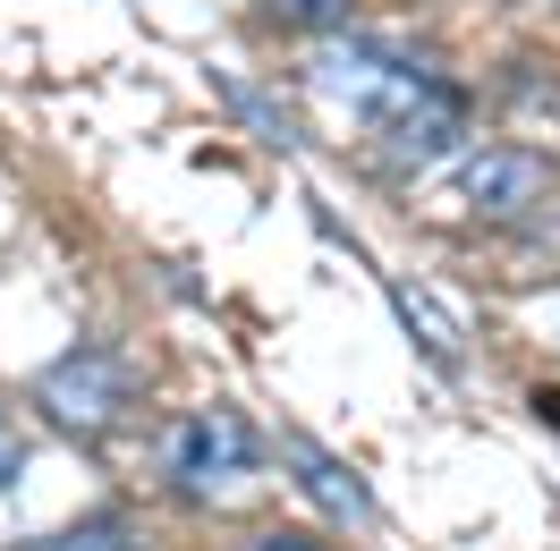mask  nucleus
<instances>
[{"mask_svg": "<svg viewBox=\"0 0 560 551\" xmlns=\"http://www.w3.org/2000/svg\"><path fill=\"white\" fill-rule=\"evenodd\" d=\"M306 85H315L323 103L357 110L365 128H383V119H399V110L433 85V69H417V60H408V51H390V43L349 35V43H323L315 60H306Z\"/></svg>", "mask_w": 560, "mask_h": 551, "instance_id": "nucleus-1", "label": "nucleus"}, {"mask_svg": "<svg viewBox=\"0 0 560 551\" xmlns=\"http://www.w3.org/2000/svg\"><path fill=\"white\" fill-rule=\"evenodd\" d=\"M128 399H137V382H128V365H119L110 348H69L60 365L35 374V408L51 415L60 433H77V442H103L110 424L128 415Z\"/></svg>", "mask_w": 560, "mask_h": 551, "instance_id": "nucleus-2", "label": "nucleus"}, {"mask_svg": "<svg viewBox=\"0 0 560 551\" xmlns=\"http://www.w3.org/2000/svg\"><path fill=\"white\" fill-rule=\"evenodd\" d=\"M255 467V424L238 408H196L162 433V476L171 492H221Z\"/></svg>", "mask_w": 560, "mask_h": 551, "instance_id": "nucleus-3", "label": "nucleus"}, {"mask_svg": "<svg viewBox=\"0 0 560 551\" xmlns=\"http://www.w3.org/2000/svg\"><path fill=\"white\" fill-rule=\"evenodd\" d=\"M374 137H383V162H390V171H424V162H442V153L467 137V94L433 77L417 103L399 110V119H383Z\"/></svg>", "mask_w": 560, "mask_h": 551, "instance_id": "nucleus-4", "label": "nucleus"}, {"mask_svg": "<svg viewBox=\"0 0 560 551\" xmlns=\"http://www.w3.org/2000/svg\"><path fill=\"white\" fill-rule=\"evenodd\" d=\"M544 196H552V171H544V153H526V144H485V153L467 162V204L485 212V221H526Z\"/></svg>", "mask_w": 560, "mask_h": 551, "instance_id": "nucleus-5", "label": "nucleus"}, {"mask_svg": "<svg viewBox=\"0 0 560 551\" xmlns=\"http://www.w3.org/2000/svg\"><path fill=\"white\" fill-rule=\"evenodd\" d=\"M280 458L298 467V483H306V492H315V501L340 517V526H374V492H365V483H357V467H340L323 442H306V433H280Z\"/></svg>", "mask_w": 560, "mask_h": 551, "instance_id": "nucleus-6", "label": "nucleus"}, {"mask_svg": "<svg viewBox=\"0 0 560 551\" xmlns=\"http://www.w3.org/2000/svg\"><path fill=\"white\" fill-rule=\"evenodd\" d=\"M390 314L408 323V340H417L424 356L442 365V374H458V365H467V356H458V331L442 323V306H433V297H417V289H390Z\"/></svg>", "mask_w": 560, "mask_h": 551, "instance_id": "nucleus-7", "label": "nucleus"}, {"mask_svg": "<svg viewBox=\"0 0 560 551\" xmlns=\"http://www.w3.org/2000/svg\"><path fill=\"white\" fill-rule=\"evenodd\" d=\"M221 94H230V110H238L264 144H280V153H298V144H306V137H298V119H289V110H272L255 85H246V77H221Z\"/></svg>", "mask_w": 560, "mask_h": 551, "instance_id": "nucleus-8", "label": "nucleus"}, {"mask_svg": "<svg viewBox=\"0 0 560 551\" xmlns=\"http://www.w3.org/2000/svg\"><path fill=\"white\" fill-rule=\"evenodd\" d=\"M26 551H137V543H128V517H77V526H60Z\"/></svg>", "mask_w": 560, "mask_h": 551, "instance_id": "nucleus-9", "label": "nucleus"}, {"mask_svg": "<svg viewBox=\"0 0 560 551\" xmlns=\"http://www.w3.org/2000/svg\"><path fill=\"white\" fill-rule=\"evenodd\" d=\"M272 26H289V35H323V26H340L349 17V0H255Z\"/></svg>", "mask_w": 560, "mask_h": 551, "instance_id": "nucleus-10", "label": "nucleus"}, {"mask_svg": "<svg viewBox=\"0 0 560 551\" xmlns=\"http://www.w3.org/2000/svg\"><path fill=\"white\" fill-rule=\"evenodd\" d=\"M18 476H26V433H18V424H9V408H0V492H9Z\"/></svg>", "mask_w": 560, "mask_h": 551, "instance_id": "nucleus-11", "label": "nucleus"}, {"mask_svg": "<svg viewBox=\"0 0 560 551\" xmlns=\"http://www.w3.org/2000/svg\"><path fill=\"white\" fill-rule=\"evenodd\" d=\"M238 551H331V543H315V535H298V526H272V535H246Z\"/></svg>", "mask_w": 560, "mask_h": 551, "instance_id": "nucleus-12", "label": "nucleus"}, {"mask_svg": "<svg viewBox=\"0 0 560 551\" xmlns=\"http://www.w3.org/2000/svg\"><path fill=\"white\" fill-rule=\"evenodd\" d=\"M535 415H544V424H560V390H535Z\"/></svg>", "mask_w": 560, "mask_h": 551, "instance_id": "nucleus-13", "label": "nucleus"}]
</instances>
